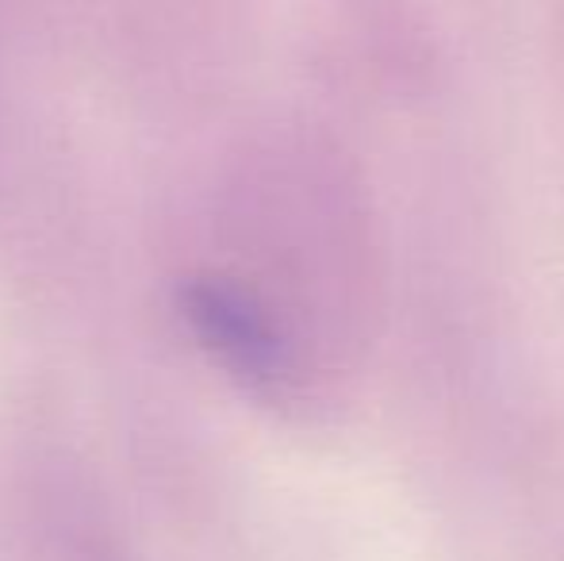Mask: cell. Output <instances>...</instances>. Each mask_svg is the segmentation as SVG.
<instances>
[{"mask_svg":"<svg viewBox=\"0 0 564 561\" xmlns=\"http://www.w3.org/2000/svg\"><path fill=\"white\" fill-rule=\"evenodd\" d=\"M181 315L204 350L250 392L273 397L284 389V346L250 292L219 278H196L181 289Z\"/></svg>","mask_w":564,"mask_h":561,"instance_id":"obj_1","label":"cell"}]
</instances>
